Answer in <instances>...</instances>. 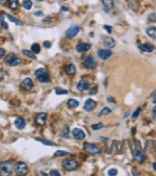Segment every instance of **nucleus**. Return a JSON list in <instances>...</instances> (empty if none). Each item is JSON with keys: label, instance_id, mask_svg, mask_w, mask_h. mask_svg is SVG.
Instances as JSON below:
<instances>
[{"label": "nucleus", "instance_id": "3", "mask_svg": "<svg viewBox=\"0 0 156 176\" xmlns=\"http://www.w3.org/2000/svg\"><path fill=\"white\" fill-rule=\"evenodd\" d=\"M14 171H15V173L17 175H26L27 172H28V167H27V165L24 161H17L14 165Z\"/></svg>", "mask_w": 156, "mask_h": 176}, {"label": "nucleus", "instance_id": "25", "mask_svg": "<svg viewBox=\"0 0 156 176\" xmlns=\"http://www.w3.org/2000/svg\"><path fill=\"white\" fill-rule=\"evenodd\" d=\"M70 153L68 151H65V150H57V151L54 152L53 156L54 157H63V156H68Z\"/></svg>", "mask_w": 156, "mask_h": 176}, {"label": "nucleus", "instance_id": "15", "mask_svg": "<svg viewBox=\"0 0 156 176\" xmlns=\"http://www.w3.org/2000/svg\"><path fill=\"white\" fill-rule=\"evenodd\" d=\"M72 134L74 139H76V140H83L85 138V134L81 129H79V128H74L72 131Z\"/></svg>", "mask_w": 156, "mask_h": 176}, {"label": "nucleus", "instance_id": "19", "mask_svg": "<svg viewBox=\"0 0 156 176\" xmlns=\"http://www.w3.org/2000/svg\"><path fill=\"white\" fill-rule=\"evenodd\" d=\"M103 44H104V46L106 47L107 49H110L112 48V47H114V45H116V43H114V40L112 39V38H105V39H103Z\"/></svg>", "mask_w": 156, "mask_h": 176}, {"label": "nucleus", "instance_id": "4", "mask_svg": "<svg viewBox=\"0 0 156 176\" xmlns=\"http://www.w3.org/2000/svg\"><path fill=\"white\" fill-rule=\"evenodd\" d=\"M14 167L12 161H4L0 163V172L2 175H11L12 168Z\"/></svg>", "mask_w": 156, "mask_h": 176}, {"label": "nucleus", "instance_id": "42", "mask_svg": "<svg viewBox=\"0 0 156 176\" xmlns=\"http://www.w3.org/2000/svg\"><path fill=\"white\" fill-rule=\"evenodd\" d=\"M104 29L105 30H107L108 34H111V26H109V25H104Z\"/></svg>", "mask_w": 156, "mask_h": 176}, {"label": "nucleus", "instance_id": "55", "mask_svg": "<svg viewBox=\"0 0 156 176\" xmlns=\"http://www.w3.org/2000/svg\"><path fill=\"white\" fill-rule=\"evenodd\" d=\"M41 1H43V0H41Z\"/></svg>", "mask_w": 156, "mask_h": 176}, {"label": "nucleus", "instance_id": "9", "mask_svg": "<svg viewBox=\"0 0 156 176\" xmlns=\"http://www.w3.org/2000/svg\"><path fill=\"white\" fill-rule=\"evenodd\" d=\"M79 30H80L79 26H72V27H70L69 29L66 31V38L67 39H73V38L76 36V34L79 32Z\"/></svg>", "mask_w": 156, "mask_h": 176}, {"label": "nucleus", "instance_id": "37", "mask_svg": "<svg viewBox=\"0 0 156 176\" xmlns=\"http://www.w3.org/2000/svg\"><path fill=\"white\" fill-rule=\"evenodd\" d=\"M148 19H149V21H150V22H156V14H155V13H153V14L149 15Z\"/></svg>", "mask_w": 156, "mask_h": 176}, {"label": "nucleus", "instance_id": "30", "mask_svg": "<svg viewBox=\"0 0 156 176\" xmlns=\"http://www.w3.org/2000/svg\"><path fill=\"white\" fill-rule=\"evenodd\" d=\"M34 140L40 143H42V144H44L46 146H54V143L51 142V141H47V140H44V139H40V138H36Z\"/></svg>", "mask_w": 156, "mask_h": 176}, {"label": "nucleus", "instance_id": "47", "mask_svg": "<svg viewBox=\"0 0 156 176\" xmlns=\"http://www.w3.org/2000/svg\"><path fill=\"white\" fill-rule=\"evenodd\" d=\"M61 11H66V12H68V11H69V9H68V7H65V6H61Z\"/></svg>", "mask_w": 156, "mask_h": 176}, {"label": "nucleus", "instance_id": "24", "mask_svg": "<svg viewBox=\"0 0 156 176\" xmlns=\"http://www.w3.org/2000/svg\"><path fill=\"white\" fill-rule=\"evenodd\" d=\"M128 6H129L132 11L136 12V11L138 9V6H139V4H138V3L136 2L135 0H128Z\"/></svg>", "mask_w": 156, "mask_h": 176}, {"label": "nucleus", "instance_id": "21", "mask_svg": "<svg viewBox=\"0 0 156 176\" xmlns=\"http://www.w3.org/2000/svg\"><path fill=\"white\" fill-rule=\"evenodd\" d=\"M146 34L150 38L156 40V27H148L147 30H146Z\"/></svg>", "mask_w": 156, "mask_h": 176}, {"label": "nucleus", "instance_id": "46", "mask_svg": "<svg viewBox=\"0 0 156 176\" xmlns=\"http://www.w3.org/2000/svg\"><path fill=\"white\" fill-rule=\"evenodd\" d=\"M152 112H153V117L154 118H156V105L154 106V109H152Z\"/></svg>", "mask_w": 156, "mask_h": 176}, {"label": "nucleus", "instance_id": "23", "mask_svg": "<svg viewBox=\"0 0 156 176\" xmlns=\"http://www.w3.org/2000/svg\"><path fill=\"white\" fill-rule=\"evenodd\" d=\"M5 17L9 19L11 22L15 23V24H17V25H23V22H21L20 20H18L17 18H15V17H13V16L9 15V14H5Z\"/></svg>", "mask_w": 156, "mask_h": 176}, {"label": "nucleus", "instance_id": "28", "mask_svg": "<svg viewBox=\"0 0 156 176\" xmlns=\"http://www.w3.org/2000/svg\"><path fill=\"white\" fill-rule=\"evenodd\" d=\"M22 5L24 7L25 9H31L32 7V2H31V0H23L22 1Z\"/></svg>", "mask_w": 156, "mask_h": 176}, {"label": "nucleus", "instance_id": "20", "mask_svg": "<svg viewBox=\"0 0 156 176\" xmlns=\"http://www.w3.org/2000/svg\"><path fill=\"white\" fill-rule=\"evenodd\" d=\"M66 73L68 75H74L76 73V67L73 64L68 65L66 67Z\"/></svg>", "mask_w": 156, "mask_h": 176}, {"label": "nucleus", "instance_id": "35", "mask_svg": "<svg viewBox=\"0 0 156 176\" xmlns=\"http://www.w3.org/2000/svg\"><path fill=\"white\" fill-rule=\"evenodd\" d=\"M55 94L56 95H63V94H68V91L67 90H63V89H60V88H56L55 90Z\"/></svg>", "mask_w": 156, "mask_h": 176}, {"label": "nucleus", "instance_id": "51", "mask_svg": "<svg viewBox=\"0 0 156 176\" xmlns=\"http://www.w3.org/2000/svg\"><path fill=\"white\" fill-rule=\"evenodd\" d=\"M153 103H156V97L153 98Z\"/></svg>", "mask_w": 156, "mask_h": 176}, {"label": "nucleus", "instance_id": "7", "mask_svg": "<svg viewBox=\"0 0 156 176\" xmlns=\"http://www.w3.org/2000/svg\"><path fill=\"white\" fill-rule=\"evenodd\" d=\"M83 65L85 68L92 70V69H95L97 67V62L93 56H87V58H83Z\"/></svg>", "mask_w": 156, "mask_h": 176}, {"label": "nucleus", "instance_id": "27", "mask_svg": "<svg viewBox=\"0 0 156 176\" xmlns=\"http://www.w3.org/2000/svg\"><path fill=\"white\" fill-rule=\"evenodd\" d=\"M22 53H23L25 56H27V58H31V60H36V54H34L32 51H30V50H27V49H24V50L22 51Z\"/></svg>", "mask_w": 156, "mask_h": 176}, {"label": "nucleus", "instance_id": "14", "mask_svg": "<svg viewBox=\"0 0 156 176\" xmlns=\"http://www.w3.org/2000/svg\"><path fill=\"white\" fill-rule=\"evenodd\" d=\"M95 107H96V102L93 99H87L83 105V109L85 112H92Z\"/></svg>", "mask_w": 156, "mask_h": 176}, {"label": "nucleus", "instance_id": "26", "mask_svg": "<svg viewBox=\"0 0 156 176\" xmlns=\"http://www.w3.org/2000/svg\"><path fill=\"white\" fill-rule=\"evenodd\" d=\"M106 9H111L114 7V0H101Z\"/></svg>", "mask_w": 156, "mask_h": 176}, {"label": "nucleus", "instance_id": "1", "mask_svg": "<svg viewBox=\"0 0 156 176\" xmlns=\"http://www.w3.org/2000/svg\"><path fill=\"white\" fill-rule=\"evenodd\" d=\"M34 75H36V79H38L40 82H42V83H48V82H50V80H51L49 74L47 73V70L44 69V68L38 69V70L34 72Z\"/></svg>", "mask_w": 156, "mask_h": 176}, {"label": "nucleus", "instance_id": "38", "mask_svg": "<svg viewBox=\"0 0 156 176\" xmlns=\"http://www.w3.org/2000/svg\"><path fill=\"white\" fill-rule=\"evenodd\" d=\"M139 112H141V107H138V109H136V110H135L133 114H132V118L133 119H136L137 118V116L139 115Z\"/></svg>", "mask_w": 156, "mask_h": 176}, {"label": "nucleus", "instance_id": "10", "mask_svg": "<svg viewBox=\"0 0 156 176\" xmlns=\"http://www.w3.org/2000/svg\"><path fill=\"white\" fill-rule=\"evenodd\" d=\"M46 120H47V114L46 112H40L36 117V123L40 126L46 124Z\"/></svg>", "mask_w": 156, "mask_h": 176}, {"label": "nucleus", "instance_id": "31", "mask_svg": "<svg viewBox=\"0 0 156 176\" xmlns=\"http://www.w3.org/2000/svg\"><path fill=\"white\" fill-rule=\"evenodd\" d=\"M31 51H32L34 54L40 53V51H41V47H40L39 44H36V43L32 44V45H31Z\"/></svg>", "mask_w": 156, "mask_h": 176}, {"label": "nucleus", "instance_id": "43", "mask_svg": "<svg viewBox=\"0 0 156 176\" xmlns=\"http://www.w3.org/2000/svg\"><path fill=\"white\" fill-rule=\"evenodd\" d=\"M43 45H44V47H45V48H50V47H51V43L45 41V42L43 43Z\"/></svg>", "mask_w": 156, "mask_h": 176}, {"label": "nucleus", "instance_id": "36", "mask_svg": "<svg viewBox=\"0 0 156 176\" xmlns=\"http://www.w3.org/2000/svg\"><path fill=\"white\" fill-rule=\"evenodd\" d=\"M0 24H1V26H2L4 29H9V25H7L5 22H4V19H3V16L2 15H0Z\"/></svg>", "mask_w": 156, "mask_h": 176}, {"label": "nucleus", "instance_id": "53", "mask_svg": "<svg viewBox=\"0 0 156 176\" xmlns=\"http://www.w3.org/2000/svg\"><path fill=\"white\" fill-rule=\"evenodd\" d=\"M40 174H41V175H47V174L44 173V172H41V173H40Z\"/></svg>", "mask_w": 156, "mask_h": 176}, {"label": "nucleus", "instance_id": "52", "mask_svg": "<svg viewBox=\"0 0 156 176\" xmlns=\"http://www.w3.org/2000/svg\"><path fill=\"white\" fill-rule=\"evenodd\" d=\"M3 2H4V0H0V5H1V4H2Z\"/></svg>", "mask_w": 156, "mask_h": 176}, {"label": "nucleus", "instance_id": "5", "mask_svg": "<svg viewBox=\"0 0 156 176\" xmlns=\"http://www.w3.org/2000/svg\"><path fill=\"white\" fill-rule=\"evenodd\" d=\"M83 149L87 152V153H90V154H92V155L99 154L100 152H101L99 147L97 145H95V144H93V143H85L83 146Z\"/></svg>", "mask_w": 156, "mask_h": 176}, {"label": "nucleus", "instance_id": "6", "mask_svg": "<svg viewBox=\"0 0 156 176\" xmlns=\"http://www.w3.org/2000/svg\"><path fill=\"white\" fill-rule=\"evenodd\" d=\"M79 166L78 164V161L76 159H67L63 163V167L65 170L67 171H73V170H76Z\"/></svg>", "mask_w": 156, "mask_h": 176}, {"label": "nucleus", "instance_id": "8", "mask_svg": "<svg viewBox=\"0 0 156 176\" xmlns=\"http://www.w3.org/2000/svg\"><path fill=\"white\" fill-rule=\"evenodd\" d=\"M77 89L79 91H87L91 89V82L85 79H81L77 83Z\"/></svg>", "mask_w": 156, "mask_h": 176}, {"label": "nucleus", "instance_id": "49", "mask_svg": "<svg viewBox=\"0 0 156 176\" xmlns=\"http://www.w3.org/2000/svg\"><path fill=\"white\" fill-rule=\"evenodd\" d=\"M153 168H154V170L156 171V163H153Z\"/></svg>", "mask_w": 156, "mask_h": 176}, {"label": "nucleus", "instance_id": "54", "mask_svg": "<svg viewBox=\"0 0 156 176\" xmlns=\"http://www.w3.org/2000/svg\"><path fill=\"white\" fill-rule=\"evenodd\" d=\"M63 1H67V0H63Z\"/></svg>", "mask_w": 156, "mask_h": 176}, {"label": "nucleus", "instance_id": "11", "mask_svg": "<svg viewBox=\"0 0 156 176\" xmlns=\"http://www.w3.org/2000/svg\"><path fill=\"white\" fill-rule=\"evenodd\" d=\"M14 124H15V127L19 130H22V129H24V127L26 126V120L24 118H17L14 121Z\"/></svg>", "mask_w": 156, "mask_h": 176}, {"label": "nucleus", "instance_id": "44", "mask_svg": "<svg viewBox=\"0 0 156 176\" xmlns=\"http://www.w3.org/2000/svg\"><path fill=\"white\" fill-rule=\"evenodd\" d=\"M97 90H98V88H97V87H94V88L92 89V90H90V95L95 94V93L97 92Z\"/></svg>", "mask_w": 156, "mask_h": 176}, {"label": "nucleus", "instance_id": "39", "mask_svg": "<svg viewBox=\"0 0 156 176\" xmlns=\"http://www.w3.org/2000/svg\"><path fill=\"white\" fill-rule=\"evenodd\" d=\"M117 173H118L117 169H110V170L108 171V175H110V176H112V175H117Z\"/></svg>", "mask_w": 156, "mask_h": 176}, {"label": "nucleus", "instance_id": "48", "mask_svg": "<svg viewBox=\"0 0 156 176\" xmlns=\"http://www.w3.org/2000/svg\"><path fill=\"white\" fill-rule=\"evenodd\" d=\"M49 20H50V18H49V17H48V18H45V19H44V22H47V21H49Z\"/></svg>", "mask_w": 156, "mask_h": 176}, {"label": "nucleus", "instance_id": "12", "mask_svg": "<svg viewBox=\"0 0 156 176\" xmlns=\"http://www.w3.org/2000/svg\"><path fill=\"white\" fill-rule=\"evenodd\" d=\"M98 55H99V58L101 60H104L105 61V60H107V58H109L111 56V51L107 48L100 49V50H98Z\"/></svg>", "mask_w": 156, "mask_h": 176}, {"label": "nucleus", "instance_id": "18", "mask_svg": "<svg viewBox=\"0 0 156 176\" xmlns=\"http://www.w3.org/2000/svg\"><path fill=\"white\" fill-rule=\"evenodd\" d=\"M138 48L144 52H151L154 50V46L152 45V44L146 43V44H141V45H138Z\"/></svg>", "mask_w": 156, "mask_h": 176}, {"label": "nucleus", "instance_id": "32", "mask_svg": "<svg viewBox=\"0 0 156 176\" xmlns=\"http://www.w3.org/2000/svg\"><path fill=\"white\" fill-rule=\"evenodd\" d=\"M60 136L63 138H68V136H69V127L68 126H63V130H61V132H60Z\"/></svg>", "mask_w": 156, "mask_h": 176}, {"label": "nucleus", "instance_id": "29", "mask_svg": "<svg viewBox=\"0 0 156 176\" xmlns=\"http://www.w3.org/2000/svg\"><path fill=\"white\" fill-rule=\"evenodd\" d=\"M68 105H69L70 107H72V109H76V107L79 106V102H78L76 99H69V101H68Z\"/></svg>", "mask_w": 156, "mask_h": 176}, {"label": "nucleus", "instance_id": "34", "mask_svg": "<svg viewBox=\"0 0 156 176\" xmlns=\"http://www.w3.org/2000/svg\"><path fill=\"white\" fill-rule=\"evenodd\" d=\"M111 112V109H108V107H104V109L101 110V112H99V116L101 117V116H104V115H108V114H110Z\"/></svg>", "mask_w": 156, "mask_h": 176}, {"label": "nucleus", "instance_id": "40", "mask_svg": "<svg viewBox=\"0 0 156 176\" xmlns=\"http://www.w3.org/2000/svg\"><path fill=\"white\" fill-rule=\"evenodd\" d=\"M49 175H51V176H58V175H60V173L58 172V171H56V170H51L50 171V173H49Z\"/></svg>", "mask_w": 156, "mask_h": 176}, {"label": "nucleus", "instance_id": "45", "mask_svg": "<svg viewBox=\"0 0 156 176\" xmlns=\"http://www.w3.org/2000/svg\"><path fill=\"white\" fill-rule=\"evenodd\" d=\"M34 16H36V17H39V16H43V12H41V11H36V12L34 13Z\"/></svg>", "mask_w": 156, "mask_h": 176}, {"label": "nucleus", "instance_id": "22", "mask_svg": "<svg viewBox=\"0 0 156 176\" xmlns=\"http://www.w3.org/2000/svg\"><path fill=\"white\" fill-rule=\"evenodd\" d=\"M7 6L11 9H17L19 6L18 0H7Z\"/></svg>", "mask_w": 156, "mask_h": 176}, {"label": "nucleus", "instance_id": "16", "mask_svg": "<svg viewBox=\"0 0 156 176\" xmlns=\"http://www.w3.org/2000/svg\"><path fill=\"white\" fill-rule=\"evenodd\" d=\"M91 49V45L90 44H87V43H79V44H77V46H76V50H77L78 52H87L89 51Z\"/></svg>", "mask_w": 156, "mask_h": 176}, {"label": "nucleus", "instance_id": "41", "mask_svg": "<svg viewBox=\"0 0 156 176\" xmlns=\"http://www.w3.org/2000/svg\"><path fill=\"white\" fill-rule=\"evenodd\" d=\"M5 50L3 48H0V58H2L3 56H5Z\"/></svg>", "mask_w": 156, "mask_h": 176}, {"label": "nucleus", "instance_id": "17", "mask_svg": "<svg viewBox=\"0 0 156 176\" xmlns=\"http://www.w3.org/2000/svg\"><path fill=\"white\" fill-rule=\"evenodd\" d=\"M133 158L141 163V161H145V155H144V153H143V151L137 148V149H135L134 152H133Z\"/></svg>", "mask_w": 156, "mask_h": 176}, {"label": "nucleus", "instance_id": "33", "mask_svg": "<svg viewBox=\"0 0 156 176\" xmlns=\"http://www.w3.org/2000/svg\"><path fill=\"white\" fill-rule=\"evenodd\" d=\"M103 123H98V124H93L91 126V128L93 129V130H99V129H102L103 128Z\"/></svg>", "mask_w": 156, "mask_h": 176}, {"label": "nucleus", "instance_id": "13", "mask_svg": "<svg viewBox=\"0 0 156 176\" xmlns=\"http://www.w3.org/2000/svg\"><path fill=\"white\" fill-rule=\"evenodd\" d=\"M21 85L22 88H24L25 90H27V91H31L33 89V81L31 80V78H25L23 79V81L21 82Z\"/></svg>", "mask_w": 156, "mask_h": 176}, {"label": "nucleus", "instance_id": "50", "mask_svg": "<svg viewBox=\"0 0 156 176\" xmlns=\"http://www.w3.org/2000/svg\"><path fill=\"white\" fill-rule=\"evenodd\" d=\"M129 114H130V112H126V114L124 115V118H126V117H127V116H128V115H129Z\"/></svg>", "mask_w": 156, "mask_h": 176}, {"label": "nucleus", "instance_id": "2", "mask_svg": "<svg viewBox=\"0 0 156 176\" xmlns=\"http://www.w3.org/2000/svg\"><path fill=\"white\" fill-rule=\"evenodd\" d=\"M22 60L20 58H19L18 55H16L15 53H13V52H11V53H9V54H6L5 56V63L9 66H11V67H15V66H18V65L21 64Z\"/></svg>", "mask_w": 156, "mask_h": 176}]
</instances>
